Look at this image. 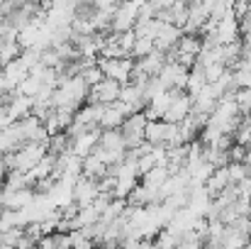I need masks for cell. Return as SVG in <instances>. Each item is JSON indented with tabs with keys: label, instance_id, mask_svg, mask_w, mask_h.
<instances>
[{
	"label": "cell",
	"instance_id": "44dd1931",
	"mask_svg": "<svg viewBox=\"0 0 251 249\" xmlns=\"http://www.w3.org/2000/svg\"><path fill=\"white\" fill-rule=\"evenodd\" d=\"M81 61H83V59H81ZM81 79H83L90 88H95L98 83H102L105 76H102V71H100V66H98V64H88V66H83V71H81Z\"/></svg>",
	"mask_w": 251,
	"mask_h": 249
},
{
	"label": "cell",
	"instance_id": "e0dca14e",
	"mask_svg": "<svg viewBox=\"0 0 251 249\" xmlns=\"http://www.w3.org/2000/svg\"><path fill=\"white\" fill-rule=\"evenodd\" d=\"M205 88H207V79H205V71H202L200 66L190 69V76H188V85H185V93H188L190 98H195V95H200V93H202Z\"/></svg>",
	"mask_w": 251,
	"mask_h": 249
},
{
	"label": "cell",
	"instance_id": "5bb4252c",
	"mask_svg": "<svg viewBox=\"0 0 251 249\" xmlns=\"http://www.w3.org/2000/svg\"><path fill=\"white\" fill-rule=\"evenodd\" d=\"M83 176L90 178V181H95V183H100L102 178L110 176V166L105 164L98 154H90V157L83 159Z\"/></svg>",
	"mask_w": 251,
	"mask_h": 249
},
{
	"label": "cell",
	"instance_id": "52a82bcc",
	"mask_svg": "<svg viewBox=\"0 0 251 249\" xmlns=\"http://www.w3.org/2000/svg\"><path fill=\"white\" fill-rule=\"evenodd\" d=\"M100 135H102V130L100 127H95V130H90V132H83V135H78V137H74L71 139V152L76 154V157H90L95 149H98V144H100Z\"/></svg>",
	"mask_w": 251,
	"mask_h": 249
},
{
	"label": "cell",
	"instance_id": "5b68a950",
	"mask_svg": "<svg viewBox=\"0 0 251 249\" xmlns=\"http://www.w3.org/2000/svg\"><path fill=\"white\" fill-rule=\"evenodd\" d=\"M120 93H122V85L117 81H110V79H102V83H98L95 88H90V98L88 103L93 105H112L120 100Z\"/></svg>",
	"mask_w": 251,
	"mask_h": 249
},
{
	"label": "cell",
	"instance_id": "6da1fadb",
	"mask_svg": "<svg viewBox=\"0 0 251 249\" xmlns=\"http://www.w3.org/2000/svg\"><path fill=\"white\" fill-rule=\"evenodd\" d=\"M147 125H149V120H147L144 112H137V115H132V117L125 120V125H122L120 132H122L125 144H127L129 152L139 149V147L147 142Z\"/></svg>",
	"mask_w": 251,
	"mask_h": 249
},
{
	"label": "cell",
	"instance_id": "d4e9b609",
	"mask_svg": "<svg viewBox=\"0 0 251 249\" xmlns=\"http://www.w3.org/2000/svg\"><path fill=\"white\" fill-rule=\"evenodd\" d=\"M205 71V79H207V83H217L225 74H227V66L225 64H210V66H205L202 69Z\"/></svg>",
	"mask_w": 251,
	"mask_h": 249
},
{
	"label": "cell",
	"instance_id": "f1b7e54d",
	"mask_svg": "<svg viewBox=\"0 0 251 249\" xmlns=\"http://www.w3.org/2000/svg\"><path fill=\"white\" fill-rule=\"evenodd\" d=\"M247 249H251V237H249V242H247Z\"/></svg>",
	"mask_w": 251,
	"mask_h": 249
},
{
	"label": "cell",
	"instance_id": "83f0119b",
	"mask_svg": "<svg viewBox=\"0 0 251 249\" xmlns=\"http://www.w3.org/2000/svg\"><path fill=\"white\" fill-rule=\"evenodd\" d=\"M0 249H15V247H10V245H0Z\"/></svg>",
	"mask_w": 251,
	"mask_h": 249
},
{
	"label": "cell",
	"instance_id": "8fae6325",
	"mask_svg": "<svg viewBox=\"0 0 251 249\" xmlns=\"http://www.w3.org/2000/svg\"><path fill=\"white\" fill-rule=\"evenodd\" d=\"M202 47H205V42H202L200 34H183V39H180L178 47L171 52V56H185V59H195V61H198Z\"/></svg>",
	"mask_w": 251,
	"mask_h": 249
},
{
	"label": "cell",
	"instance_id": "603a6c76",
	"mask_svg": "<svg viewBox=\"0 0 251 249\" xmlns=\"http://www.w3.org/2000/svg\"><path fill=\"white\" fill-rule=\"evenodd\" d=\"M229 181H232V186H239V183H244L247 178L251 176V168L244 162L242 164H229Z\"/></svg>",
	"mask_w": 251,
	"mask_h": 249
},
{
	"label": "cell",
	"instance_id": "4316f807",
	"mask_svg": "<svg viewBox=\"0 0 251 249\" xmlns=\"http://www.w3.org/2000/svg\"><path fill=\"white\" fill-rule=\"evenodd\" d=\"M74 249H95V245L93 242H85V245H78V247H74Z\"/></svg>",
	"mask_w": 251,
	"mask_h": 249
},
{
	"label": "cell",
	"instance_id": "9c48e42d",
	"mask_svg": "<svg viewBox=\"0 0 251 249\" xmlns=\"http://www.w3.org/2000/svg\"><path fill=\"white\" fill-rule=\"evenodd\" d=\"M100 195V186L95 183V181H90V178H85L81 176L78 181H76V186H74V200H76V205H81V208H88V205H93V200Z\"/></svg>",
	"mask_w": 251,
	"mask_h": 249
},
{
	"label": "cell",
	"instance_id": "3957f363",
	"mask_svg": "<svg viewBox=\"0 0 251 249\" xmlns=\"http://www.w3.org/2000/svg\"><path fill=\"white\" fill-rule=\"evenodd\" d=\"M139 10H142V2H122V5H117V12L112 17V34L134 32V27L139 22Z\"/></svg>",
	"mask_w": 251,
	"mask_h": 249
},
{
	"label": "cell",
	"instance_id": "30bf717a",
	"mask_svg": "<svg viewBox=\"0 0 251 249\" xmlns=\"http://www.w3.org/2000/svg\"><path fill=\"white\" fill-rule=\"evenodd\" d=\"M183 29H178L176 25H161V29H159V34H156V39H154V44H156V49L159 52H164V54H168V52H173L176 47H178V42L183 39Z\"/></svg>",
	"mask_w": 251,
	"mask_h": 249
},
{
	"label": "cell",
	"instance_id": "d6986e66",
	"mask_svg": "<svg viewBox=\"0 0 251 249\" xmlns=\"http://www.w3.org/2000/svg\"><path fill=\"white\" fill-rule=\"evenodd\" d=\"M37 249H71V240L66 232H54V235H47Z\"/></svg>",
	"mask_w": 251,
	"mask_h": 249
},
{
	"label": "cell",
	"instance_id": "1f68e13d",
	"mask_svg": "<svg viewBox=\"0 0 251 249\" xmlns=\"http://www.w3.org/2000/svg\"><path fill=\"white\" fill-rule=\"evenodd\" d=\"M34 249H37V247H34Z\"/></svg>",
	"mask_w": 251,
	"mask_h": 249
},
{
	"label": "cell",
	"instance_id": "4fadbf2b",
	"mask_svg": "<svg viewBox=\"0 0 251 249\" xmlns=\"http://www.w3.org/2000/svg\"><path fill=\"white\" fill-rule=\"evenodd\" d=\"M7 112L12 122H22L25 117H29L34 112V98H25V95H15L7 103Z\"/></svg>",
	"mask_w": 251,
	"mask_h": 249
},
{
	"label": "cell",
	"instance_id": "277c9868",
	"mask_svg": "<svg viewBox=\"0 0 251 249\" xmlns=\"http://www.w3.org/2000/svg\"><path fill=\"white\" fill-rule=\"evenodd\" d=\"M190 115H193V98L185 90H178L176 98H173V103H171V108H168L166 115H164V122H168V125H180Z\"/></svg>",
	"mask_w": 251,
	"mask_h": 249
},
{
	"label": "cell",
	"instance_id": "484cf974",
	"mask_svg": "<svg viewBox=\"0 0 251 249\" xmlns=\"http://www.w3.org/2000/svg\"><path fill=\"white\" fill-rule=\"evenodd\" d=\"M10 125H15V122L10 120V112H7V105H0V132H2V130H7Z\"/></svg>",
	"mask_w": 251,
	"mask_h": 249
},
{
	"label": "cell",
	"instance_id": "4dcf8cb0",
	"mask_svg": "<svg viewBox=\"0 0 251 249\" xmlns=\"http://www.w3.org/2000/svg\"><path fill=\"white\" fill-rule=\"evenodd\" d=\"M95 249H105V247H95Z\"/></svg>",
	"mask_w": 251,
	"mask_h": 249
},
{
	"label": "cell",
	"instance_id": "ac0fdd59",
	"mask_svg": "<svg viewBox=\"0 0 251 249\" xmlns=\"http://www.w3.org/2000/svg\"><path fill=\"white\" fill-rule=\"evenodd\" d=\"M168 178H171V171H168L166 166H156L154 171H149V173L144 176V186L151 188V191H161V188L166 186Z\"/></svg>",
	"mask_w": 251,
	"mask_h": 249
},
{
	"label": "cell",
	"instance_id": "7a4b0ae2",
	"mask_svg": "<svg viewBox=\"0 0 251 249\" xmlns=\"http://www.w3.org/2000/svg\"><path fill=\"white\" fill-rule=\"evenodd\" d=\"M98 66H100V71H102V76H105V79L117 81L120 85H127V83H132L137 61H134V59H129V56H127V59H112V61L98 59Z\"/></svg>",
	"mask_w": 251,
	"mask_h": 249
},
{
	"label": "cell",
	"instance_id": "7402d4cb",
	"mask_svg": "<svg viewBox=\"0 0 251 249\" xmlns=\"http://www.w3.org/2000/svg\"><path fill=\"white\" fill-rule=\"evenodd\" d=\"M42 88H44V83L39 81V79H34V76H29L27 81L17 88V95H25V98H37V95L42 93Z\"/></svg>",
	"mask_w": 251,
	"mask_h": 249
},
{
	"label": "cell",
	"instance_id": "cb8c5ba5",
	"mask_svg": "<svg viewBox=\"0 0 251 249\" xmlns=\"http://www.w3.org/2000/svg\"><path fill=\"white\" fill-rule=\"evenodd\" d=\"M234 98H237V105H239L242 115H251V88L234 90Z\"/></svg>",
	"mask_w": 251,
	"mask_h": 249
},
{
	"label": "cell",
	"instance_id": "f546056e",
	"mask_svg": "<svg viewBox=\"0 0 251 249\" xmlns=\"http://www.w3.org/2000/svg\"><path fill=\"white\" fill-rule=\"evenodd\" d=\"M0 71H2V61H0Z\"/></svg>",
	"mask_w": 251,
	"mask_h": 249
},
{
	"label": "cell",
	"instance_id": "ffe728a7",
	"mask_svg": "<svg viewBox=\"0 0 251 249\" xmlns=\"http://www.w3.org/2000/svg\"><path fill=\"white\" fill-rule=\"evenodd\" d=\"M151 52H156V44H154V39H147V37H137V42H134V49H132V56L139 61V59H144V56H149Z\"/></svg>",
	"mask_w": 251,
	"mask_h": 249
},
{
	"label": "cell",
	"instance_id": "ba28073f",
	"mask_svg": "<svg viewBox=\"0 0 251 249\" xmlns=\"http://www.w3.org/2000/svg\"><path fill=\"white\" fill-rule=\"evenodd\" d=\"M120 103L132 112V115H137V112H144V108H147V98H144V88H139V85H134V83H127V85H122V93H120Z\"/></svg>",
	"mask_w": 251,
	"mask_h": 249
},
{
	"label": "cell",
	"instance_id": "9a60e30c",
	"mask_svg": "<svg viewBox=\"0 0 251 249\" xmlns=\"http://www.w3.org/2000/svg\"><path fill=\"white\" fill-rule=\"evenodd\" d=\"M229 186H232V181H229V168H227V166H220V168L210 176V181L205 183V188H207V193H210L212 198H217L220 193H225Z\"/></svg>",
	"mask_w": 251,
	"mask_h": 249
},
{
	"label": "cell",
	"instance_id": "2e32d148",
	"mask_svg": "<svg viewBox=\"0 0 251 249\" xmlns=\"http://www.w3.org/2000/svg\"><path fill=\"white\" fill-rule=\"evenodd\" d=\"M2 71H5L7 81H10V85H12L15 90H17V88H20L22 83L29 79V69H27V66H25V64H22L20 59H17V61H12V64H7V66H5Z\"/></svg>",
	"mask_w": 251,
	"mask_h": 249
},
{
	"label": "cell",
	"instance_id": "8992f818",
	"mask_svg": "<svg viewBox=\"0 0 251 249\" xmlns=\"http://www.w3.org/2000/svg\"><path fill=\"white\" fill-rule=\"evenodd\" d=\"M132 117V112L117 100L112 105H105V112H102V120H100V130H122L125 120Z\"/></svg>",
	"mask_w": 251,
	"mask_h": 249
},
{
	"label": "cell",
	"instance_id": "7c38bea8",
	"mask_svg": "<svg viewBox=\"0 0 251 249\" xmlns=\"http://www.w3.org/2000/svg\"><path fill=\"white\" fill-rule=\"evenodd\" d=\"M166 61H168V56L164 54V52H151L149 56H144V59H139L137 61V71L139 74H144L147 79H156L159 74H161V69L166 66Z\"/></svg>",
	"mask_w": 251,
	"mask_h": 249
}]
</instances>
